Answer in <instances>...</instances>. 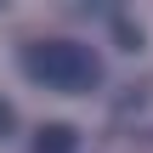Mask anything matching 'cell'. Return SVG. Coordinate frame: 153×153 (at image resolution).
Instances as JSON below:
<instances>
[{
  "mask_svg": "<svg viewBox=\"0 0 153 153\" xmlns=\"http://www.w3.org/2000/svg\"><path fill=\"white\" fill-rule=\"evenodd\" d=\"M23 74L57 97H85L102 85V57L85 45V40H34L23 45Z\"/></svg>",
  "mask_w": 153,
  "mask_h": 153,
  "instance_id": "6da1fadb",
  "label": "cell"
},
{
  "mask_svg": "<svg viewBox=\"0 0 153 153\" xmlns=\"http://www.w3.org/2000/svg\"><path fill=\"white\" fill-rule=\"evenodd\" d=\"M114 125H125L131 136L153 142V79H136V85L114 102Z\"/></svg>",
  "mask_w": 153,
  "mask_h": 153,
  "instance_id": "7a4b0ae2",
  "label": "cell"
},
{
  "mask_svg": "<svg viewBox=\"0 0 153 153\" xmlns=\"http://www.w3.org/2000/svg\"><path fill=\"white\" fill-rule=\"evenodd\" d=\"M74 148H79V136H74L68 125H45L40 142H34V153H74Z\"/></svg>",
  "mask_w": 153,
  "mask_h": 153,
  "instance_id": "3957f363",
  "label": "cell"
},
{
  "mask_svg": "<svg viewBox=\"0 0 153 153\" xmlns=\"http://www.w3.org/2000/svg\"><path fill=\"white\" fill-rule=\"evenodd\" d=\"M0 136H11V108L0 102Z\"/></svg>",
  "mask_w": 153,
  "mask_h": 153,
  "instance_id": "277c9868",
  "label": "cell"
}]
</instances>
